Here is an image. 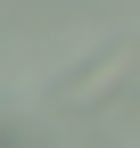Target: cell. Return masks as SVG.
<instances>
[{
  "instance_id": "obj_1",
  "label": "cell",
  "mask_w": 140,
  "mask_h": 148,
  "mask_svg": "<svg viewBox=\"0 0 140 148\" xmlns=\"http://www.w3.org/2000/svg\"><path fill=\"white\" fill-rule=\"evenodd\" d=\"M132 74H140V41H107L99 58L66 66L58 82H49V107H58V115H74V123H91V115H107V107L124 99Z\"/></svg>"
},
{
  "instance_id": "obj_2",
  "label": "cell",
  "mask_w": 140,
  "mask_h": 148,
  "mask_svg": "<svg viewBox=\"0 0 140 148\" xmlns=\"http://www.w3.org/2000/svg\"><path fill=\"white\" fill-rule=\"evenodd\" d=\"M0 140H8V123H0Z\"/></svg>"
}]
</instances>
